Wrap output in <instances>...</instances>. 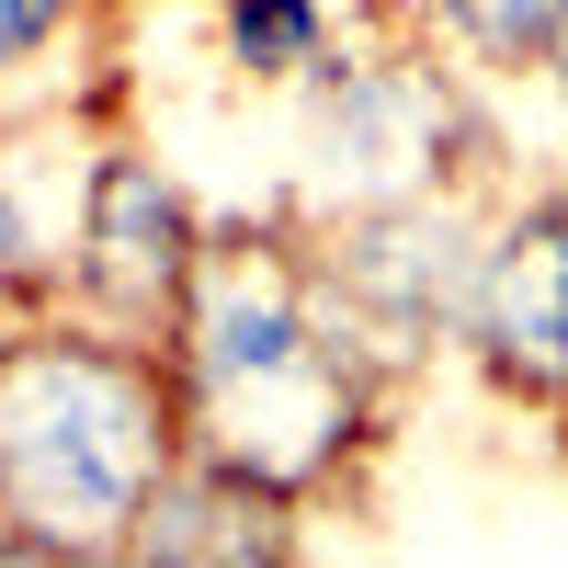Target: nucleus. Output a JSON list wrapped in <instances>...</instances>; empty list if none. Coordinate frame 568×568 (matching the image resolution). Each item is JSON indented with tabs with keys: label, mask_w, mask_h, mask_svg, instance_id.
<instances>
[{
	"label": "nucleus",
	"mask_w": 568,
	"mask_h": 568,
	"mask_svg": "<svg viewBox=\"0 0 568 568\" xmlns=\"http://www.w3.org/2000/svg\"><path fill=\"white\" fill-rule=\"evenodd\" d=\"M160 353H171V387H182V444L216 478H251L296 511H329L387 455L398 387L329 318L318 240H307L296 205L216 216L194 296L160 329Z\"/></svg>",
	"instance_id": "obj_1"
},
{
	"label": "nucleus",
	"mask_w": 568,
	"mask_h": 568,
	"mask_svg": "<svg viewBox=\"0 0 568 568\" xmlns=\"http://www.w3.org/2000/svg\"><path fill=\"white\" fill-rule=\"evenodd\" d=\"M194 466L171 353L58 307H0V535L125 557L149 500Z\"/></svg>",
	"instance_id": "obj_2"
},
{
	"label": "nucleus",
	"mask_w": 568,
	"mask_h": 568,
	"mask_svg": "<svg viewBox=\"0 0 568 568\" xmlns=\"http://www.w3.org/2000/svg\"><path fill=\"white\" fill-rule=\"evenodd\" d=\"M500 171V125H489V80L444 58L433 34H353L307 91H296V171L273 205L296 216H364V205H409V194H466Z\"/></svg>",
	"instance_id": "obj_3"
},
{
	"label": "nucleus",
	"mask_w": 568,
	"mask_h": 568,
	"mask_svg": "<svg viewBox=\"0 0 568 568\" xmlns=\"http://www.w3.org/2000/svg\"><path fill=\"white\" fill-rule=\"evenodd\" d=\"M489 216H500L489 182H466V194H409V205H364V216H307L329 318L375 353V375H387L398 398L433 375V353H455Z\"/></svg>",
	"instance_id": "obj_4"
},
{
	"label": "nucleus",
	"mask_w": 568,
	"mask_h": 568,
	"mask_svg": "<svg viewBox=\"0 0 568 568\" xmlns=\"http://www.w3.org/2000/svg\"><path fill=\"white\" fill-rule=\"evenodd\" d=\"M205 240H216V216L194 205V182L114 114L91 136V182H80V227H69V307L160 342L182 318V296H194Z\"/></svg>",
	"instance_id": "obj_5"
},
{
	"label": "nucleus",
	"mask_w": 568,
	"mask_h": 568,
	"mask_svg": "<svg viewBox=\"0 0 568 568\" xmlns=\"http://www.w3.org/2000/svg\"><path fill=\"white\" fill-rule=\"evenodd\" d=\"M455 353L478 364L489 398L535 409V420H568V205H557V182L546 194H524V182L500 194Z\"/></svg>",
	"instance_id": "obj_6"
},
{
	"label": "nucleus",
	"mask_w": 568,
	"mask_h": 568,
	"mask_svg": "<svg viewBox=\"0 0 568 568\" xmlns=\"http://www.w3.org/2000/svg\"><path fill=\"white\" fill-rule=\"evenodd\" d=\"M114 114H12L0 125V307L69 296V227L91 182V136Z\"/></svg>",
	"instance_id": "obj_7"
},
{
	"label": "nucleus",
	"mask_w": 568,
	"mask_h": 568,
	"mask_svg": "<svg viewBox=\"0 0 568 568\" xmlns=\"http://www.w3.org/2000/svg\"><path fill=\"white\" fill-rule=\"evenodd\" d=\"M307 524L318 511L273 500L251 478H216V466H182L136 524V568H307Z\"/></svg>",
	"instance_id": "obj_8"
},
{
	"label": "nucleus",
	"mask_w": 568,
	"mask_h": 568,
	"mask_svg": "<svg viewBox=\"0 0 568 568\" xmlns=\"http://www.w3.org/2000/svg\"><path fill=\"white\" fill-rule=\"evenodd\" d=\"M114 0H0V114H125V80H91L80 58H114Z\"/></svg>",
	"instance_id": "obj_9"
},
{
	"label": "nucleus",
	"mask_w": 568,
	"mask_h": 568,
	"mask_svg": "<svg viewBox=\"0 0 568 568\" xmlns=\"http://www.w3.org/2000/svg\"><path fill=\"white\" fill-rule=\"evenodd\" d=\"M205 34H216L227 80H251V91H307V80L353 45L342 0H216Z\"/></svg>",
	"instance_id": "obj_10"
},
{
	"label": "nucleus",
	"mask_w": 568,
	"mask_h": 568,
	"mask_svg": "<svg viewBox=\"0 0 568 568\" xmlns=\"http://www.w3.org/2000/svg\"><path fill=\"white\" fill-rule=\"evenodd\" d=\"M557 23H568V0H420V34L478 80H546Z\"/></svg>",
	"instance_id": "obj_11"
},
{
	"label": "nucleus",
	"mask_w": 568,
	"mask_h": 568,
	"mask_svg": "<svg viewBox=\"0 0 568 568\" xmlns=\"http://www.w3.org/2000/svg\"><path fill=\"white\" fill-rule=\"evenodd\" d=\"M0 568H136V557H80V546H23V535H0Z\"/></svg>",
	"instance_id": "obj_12"
},
{
	"label": "nucleus",
	"mask_w": 568,
	"mask_h": 568,
	"mask_svg": "<svg viewBox=\"0 0 568 568\" xmlns=\"http://www.w3.org/2000/svg\"><path fill=\"white\" fill-rule=\"evenodd\" d=\"M546 103L568 114V23H557V45H546Z\"/></svg>",
	"instance_id": "obj_13"
},
{
	"label": "nucleus",
	"mask_w": 568,
	"mask_h": 568,
	"mask_svg": "<svg viewBox=\"0 0 568 568\" xmlns=\"http://www.w3.org/2000/svg\"><path fill=\"white\" fill-rule=\"evenodd\" d=\"M114 12L136 23V12H216V0H114Z\"/></svg>",
	"instance_id": "obj_14"
},
{
	"label": "nucleus",
	"mask_w": 568,
	"mask_h": 568,
	"mask_svg": "<svg viewBox=\"0 0 568 568\" xmlns=\"http://www.w3.org/2000/svg\"><path fill=\"white\" fill-rule=\"evenodd\" d=\"M557 205H568V160H557Z\"/></svg>",
	"instance_id": "obj_15"
}]
</instances>
